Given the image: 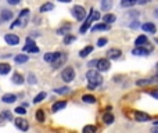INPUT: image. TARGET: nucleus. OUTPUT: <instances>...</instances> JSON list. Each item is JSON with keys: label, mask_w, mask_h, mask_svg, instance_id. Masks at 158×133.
Instances as JSON below:
<instances>
[{"label": "nucleus", "mask_w": 158, "mask_h": 133, "mask_svg": "<svg viewBox=\"0 0 158 133\" xmlns=\"http://www.w3.org/2000/svg\"><path fill=\"white\" fill-rule=\"evenodd\" d=\"M69 29H71V26H69V25H65V26L60 28V29L57 30V33H58V35H67Z\"/></svg>", "instance_id": "obj_34"}, {"label": "nucleus", "mask_w": 158, "mask_h": 133, "mask_svg": "<svg viewBox=\"0 0 158 133\" xmlns=\"http://www.w3.org/2000/svg\"><path fill=\"white\" fill-rule=\"evenodd\" d=\"M91 51H93V46H86V47H83V49L79 51V57H82V58L87 57V55L90 54Z\"/></svg>", "instance_id": "obj_17"}, {"label": "nucleus", "mask_w": 158, "mask_h": 133, "mask_svg": "<svg viewBox=\"0 0 158 133\" xmlns=\"http://www.w3.org/2000/svg\"><path fill=\"white\" fill-rule=\"evenodd\" d=\"M44 99H46V93H44V91H40L38 96H35V99H33V103H35V104H38V103L43 101Z\"/></svg>", "instance_id": "obj_29"}, {"label": "nucleus", "mask_w": 158, "mask_h": 133, "mask_svg": "<svg viewBox=\"0 0 158 133\" xmlns=\"http://www.w3.org/2000/svg\"><path fill=\"white\" fill-rule=\"evenodd\" d=\"M150 96H152L154 99H157V100H158V89H154V90L150 91Z\"/></svg>", "instance_id": "obj_40"}, {"label": "nucleus", "mask_w": 158, "mask_h": 133, "mask_svg": "<svg viewBox=\"0 0 158 133\" xmlns=\"http://www.w3.org/2000/svg\"><path fill=\"white\" fill-rule=\"evenodd\" d=\"M44 118H46V115H44V111L43 110H38V111H36V119H38V122H44Z\"/></svg>", "instance_id": "obj_30"}, {"label": "nucleus", "mask_w": 158, "mask_h": 133, "mask_svg": "<svg viewBox=\"0 0 158 133\" xmlns=\"http://www.w3.org/2000/svg\"><path fill=\"white\" fill-rule=\"evenodd\" d=\"M96 66H97V71H100V72H107L108 69H110V66H111L110 58H100V60H97Z\"/></svg>", "instance_id": "obj_4"}, {"label": "nucleus", "mask_w": 158, "mask_h": 133, "mask_svg": "<svg viewBox=\"0 0 158 133\" xmlns=\"http://www.w3.org/2000/svg\"><path fill=\"white\" fill-rule=\"evenodd\" d=\"M111 6H112V0H103V2H101V10L110 11Z\"/></svg>", "instance_id": "obj_27"}, {"label": "nucleus", "mask_w": 158, "mask_h": 133, "mask_svg": "<svg viewBox=\"0 0 158 133\" xmlns=\"http://www.w3.org/2000/svg\"><path fill=\"white\" fill-rule=\"evenodd\" d=\"M13 18V13L8 10H3L2 11V19L3 21H10V19Z\"/></svg>", "instance_id": "obj_26"}, {"label": "nucleus", "mask_w": 158, "mask_h": 133, "mask_svg": "<svg viewBox=\"0 0 158 133\" xmlns=\"http://www.w3.org/2000/svg\"><path fill=\"white\" fill-rule=\"evenodd\" d=\"M136 3H139V0H122L121 4L124 7H130V6H135Z\"/></svg>", "instance_id": "obj_32"}, {"label": "nucleus", "mask_w": 158, "mask_h": 133, "mask_svg": "<svg viewBox=\"0 0 158 133\" xmlns=\"http://www.w3.org/2000/svg\"><path fill=\"white\" fill-rule=\"evenodd\" d=\"M29 14V10L28 8H24V10L21 11V14H19V17H25V15H28Z\"/></svg>", "instance_id": "obj_41"}, {"label": "nucleus", "mask_w": 158, "mask_h": 133, "mask_svg": "<svg viewBox=\"0 0 158 133\" xmlns=\"http://www.w3.org/2000/svg\"><path fill=\"white\" fill-rule=\"evenodd\" d=\"M135 118L137 122H147L150 119V115L146 112H143V111H136L135 112Z\"/></svg>", "instance_id": "obj_11"}, {"label": "nucleus", "mask_w": 158, "mask_h": 133, "mask_svg": "<svg viewBox=\"0 0 158 133\" xmlns=\"http://www.w3.org/2000/svg\"><path fill=\"white\" fill-rule=\"evenodd\" d=\"M28 80H29V83H36V79H35V76H33L32 74L29 75V79H28Z\"/></svg>", "instance_id": "obj_43"}, {"label": "nucleus", "mask_w": 158, "mask_h": 133, "mask_svg": "<svg viewBox=\"0 0 158 133\" xmlns=\"http://www.w3.org/2000/svg\"><path fill=\"white\" fill-rule=\"evenodd\" d=\"M0 116H2V119H8V121H11V119H13V115H11V112H10V111H7V110L3 111Z\"/></svg>", "instance_id": "obj_35"}, {"label": "nucleus", "mask_w": 158, "mask_h": 133, "mask_svg": "<svg viewBox=\"0 0 158 133\" xmlns=\"http://www.w3.org/2000/svg\"><path fill=\"white\" fill-rule=\"evenodd\" d=\"M4 40L7 42L10 46H17L19 43V38L17 35H13V33H8V35L4 36Z\"/></svg>", "instance_id": "obj_9"}, {"label": "nucleus", "mask_w": 158, "mask_h": 133, "mask_svg": "<svg viewBox=\"0 0 158 133\" xmlns=\"http://www.w3.org/2000/svg\"><path fill=\"white\" fill-rule=\"evenodd\" d=\"M67 60V55L64 54V53H54V60H53V68H58L60 65H63L64 62H65Z\"/></svg>", "instance_id": "obj_5"}, {"label": "nucleus", "mask_w": 158, "mask_h": 133, "mask_svg": "<svg viewBox=\"0 0 158 133\" xmlns=\"http://www.w3.org/2000/svg\"><path fill=\"white\" fill-rule=\"evenodd\" d=\"M14 122H15V126L18 127V129L24 130V132H25V130L29 129V123H28L26 119H24V118H17Z\"/></svg>", "instance_id": "obj_8"}, {"label": "nucleus", "mask_w": 158, "mask_h": 133, "mask_svg": "<svg viewBox=\"0 0 158 133\" xmlns=\"http://www.w3.org/2000/svg\"><path fill=\"white\" fill-rule=\"evenodd\" d=\"M107 42H108L107 38H100L99 40H97V46H99V47H104L105 44H107Z\"/></svg>", "instance_id": "obj_37"}, {"label": "nucleus", "mask_w": 158, "mask_h": 133, "mask_svg": "<svg viewBox=\"0 0 158 133\" xmlns=\"http://www.w3.org/2000/svg\"><path fill=\"white\" fill-rule=\"evenodd\" d=\"M17 100V96L15 94H11V93H6L4 96L2 97V101L6 103V104H11V103H14Z\"/></svg>", "instance_id": "obj_14"}, {"label": "nucleus", "mask_w": 158, "mask_h": 133, "mask_svg": "<svg viewBox=\"0 0 158 133\" xmlns=\"http://www.w3.org/2000/svg\"><path fill=\"white\" fill-rule=\"evenodd\" d=\"M108 28H110V25L103 22V24H97V25H94V26H91V30H93V32H96V30H107Z\"/></svg>", "instance_id": "obj_21"}, {"label": "nucleus", "mask_w": 158, "mask_h": 133, "mask_svg": "<svg viewBox=\"0 0 158 133\" xmlns=\"http://www.w3.org/2000/svg\"><path fill=\"white\" fill-rule=\"evenodd\" d=\"M13 82L15 83V85H21V83H24V76H22L21 74H18V72H15V74L13 75Z\"/></svg>", "instance_id": "obj_23"}, {"label": "nucleus", "mask_w": 158, "mask_h": 133, "mask_svg": "<svg viewBox=\"0 0 158 133\" xmlns=\"http://www.w3.org/2000/svg\"><path fill=\"white\" fill-rule=\"evenodd\" d=\"M96 62H97V60H94V61H90V62H89V65H96Z\"/></svg>", "instance_id": "obj_44"}, {"label": "nucleus", "mask_w": 158, "mask_h": 133, "mask_svg": "<svg viewBox=\"0 0 158 133\" xmlns=\"http://www.w3.org/2000/svg\"><path fill=\"white\" fill-rule=\"evenodd\" d=\"M58 2H61V3H69L71 0H58Z\"/></svg>", "instance_id": "obj_45"}, {"label": "nucleus", "mask_w": 158, "mask_h": 133, "mask_svg": "<svg viewBox=\"0 0 158 133\" xmlns=\"http://www.w3.org/2000/svg\"><path fill=\"white\" fill-rule=\"evenodd\" d=\"M103 122H105L107 125H111L114 122V115L111 112H105L104 115H103Z\"/></svg>", "instance_id": "obj_22"}, {"label": "nucleus", "mask_w": 158, "mask_h": 133, "mask_svg": "<svg viewBox=\"0 0 158 133\" xmlns=\"http://www.w3.org/2000/svg\"><path fill=\"white\" fill-rule=\"evenodd\" d=\"M91 21H93V18H91V15H90V14H89V17H87V18H86V21L83 22V25L79 28V32H80V33H85L86 30H87L89 28H90Z\"/></svg>", "instance_id": "obj_13"}, {"label": "nucleus", "mask_w": 158, "mask_h": 133, "mask_svg": "<svg viewBox=\"0 0 158 133\" xmlns=\"http://www.w3.org/2000/svg\"><path fill=\"white\" fill-rule=\"evenodd\" d=\"M67 107V101H57V103H54L53 104V107H51V111L53 112H57V111H60V110H63V108H65Z\"/></svg>", "instance_id": "obj_16"}, {"label": "nucleus", "mask_w": 158, "mask_h": 133, "mask_svg": "<svg viewBox=\"0 0 158 133\" xmlns=\"http://www.w3.org/2000/svg\"><path fill=\"white\" fill-rule=\"evenodd\" d=\"M54 8V4L53 3H44L40 7V13H47V11H51Z\"/></svg>", "instance_id": "obj_25"}, {"label": "nucleus", "mask_w": 158, "mask_h": 133, "mask_svg": "<svg viewBox=\"0 0 158 133\" xmlns=\"http://www.w3.org/2000/svg\"><path fill=\"white\" fill-rule=\"evenodd\" d=\"M28 60H29V57L25 55V54H19V55H17L15 57V62L17 64H24V62H26Z\"/></svg>", "instance_id": "obj_28"}, {"label": "nucleus", "mask_w": 158, "mask_h": 133, "mask_svg": "<svg viewBox=\"0 0 158 133\" xmlns=\"http://www.w3.org/2000/svg\"><path fill=\"white\" fill-rule=\"evenodd\" d=\"M135 44L136 46H144V44H147V36L146 35H140L136 38L135 40Z\"/></svg>", "instance_id": "obj_20"}, {"label": "nucleus", "mask_w": 158, "mask_h": 133, "mask_svg": "<svg viewBox=\"0 0 158 133\" xmlns=\"http://www.w3.org/2000/svg\"><path fill=\"white\" fill-rule=\"evenodd\" d=\"M155 132H158V127H157V129H155Z\"/></svg>", "instance_id": "obj_48"}, {"label": "nucleus", "mask_w": 158, "mask_h": 133, "mask_svg": "<svg viewBox=\"0 0 158 133\" xmlns=\"http://www.w3.org/2000/svg\"><path fill=\"white\" fill-rule=\"evenodd\" d=\"M43 58L46 62H53V60H54V53H46Z\"/></svg>", "instance_id": "obj_36"}, {"label": "nucleus", "mask_w": 158, "mask_h": 133, "mask_svg": "<svg viewBox=\"0 0 158 133\" xmlns=\"http://www.w3.org/2000/svg\"><path fill=\"white\" fill-rule=\"evenodd\" d=\"M157 80H158V76H155V78H147V79L137 80V82H136V85H137V86H146V85H150V83H152V82H157Z\"/></svg>", "instance_id": "obj_15"}, {"label": "nucleus", "mask_w": 158, "mask_h": 133, "mask_svg": "<svg viewBox=\"0 0 158 133\" xmlns=\"http://www.w3.org/2000/svg\"><path fill=\"white\" fill-rule=\"evenodd\" d=\"M71 13H72V15L78 19V21H83L85 17H86V10H85L83 6H74L72 10H71Z\"/></svg>", "instance_id": "obj_2"}, {"label": "nucleus", "mask_w": 158, "mask_h": 133, "mask_svg": "<svg viewBox=\"0 0 158 133\" xmlns=\"http://www.w3.org/2000/svg\"><path fill=\"white\" fill-rule=\"evenodd\" d=\"M86 78H87V82H89L87 85L89 90H94L97 86H100L103 83V78L100 75V71H97V69H89L86 72Z\"/></svg>", "instance_id": "obj_1"}, {"label": "nucleus", "mask_w": 158, "mask_h": 133, "mask_svg": "<svg viewBox=\"0 0 158 133\" xmlns=\"http://www.w3.org/2000/svg\"><path fill=\"white\" fill-rule=\"evenodd\" d=\"M141 29H143L146 33H151V35L157 33V28H155V25L152 24V22H146V24H143L141 25Z\"/></svg>", "instance_id": "obj_10"}, {"label": "nucleus", "mask_w": 158, "mask_h": 133, "mask_svg": "<svg viewBox=\"0 0 158 133\" xmlns=\"http://www.w3.org/2000/svg\"><path fill=\"white\" fill-rule=\"evenodd\" d=\"M24 51H28V53H39V47L35 44V42L32 40L30 38L26 39V44L24 46Z\"/></svg>", "instance_id": "obj_6"}, {"label": "nucleus", "mask_w": 158, "mask_h": 133, "mask_svg": "<svg viewBox=\"0 0 158 133\" xmlns=\"http://www.w3.org/2000/svg\"><path fill=\"white\" fill-rule=\"evenodd\" d=\"M82 100L85 103H87V104H94V103H96V97L91 96V94H85V96H82Z\"/></svg>", "instance_id": "obj_24"}, {"label": "nucleus", "mask_w": 158, "mask_h": 133, "mask_svg": "<svg viewBox=\"0 0 158 133\" xmlns=\"http://www.w3.org/2000/svg\"><path fill=\"white\" fill-rule=\"evenodd\" d=\"M10 71H11L10 64H7V62H2V64H0V75H7Z\"/></svg>", "instance_id": "obj_19"}, {"label": "nucleus", "mask_w": 158, "mask_h": 133, "mask_svg": "<svg viewBox=\"0 0 158 133\" xmlns=\"http://www.w3.org/2000/svg\"><path fill=\"white\" fill-rule=\"evenodd\" d=\"M15 112L19 114V115H24V114H26V110H25L24 107H17L15 108Z\"/></svg>", "instance_id": "obj_39"}, {"label": "nucleus", "mask_w": 158, "mask_h": 133, "mask_svg": "<svg viewBox=\"0 0 158 133\" xmlns=\"http://www.w3.org/2000/svg\"><path fill=\"white\" fill-rule=\"evenodd\" d=\"M69 89L68 87H60V89H55V93L58 94H64V93H68Z\"/></svg>", "instance_id": "obj_38"}, {"label": "nucleus", "mask_w": 158, "mask_h": 133, "mask_svg": "<svg viewBox=\"0 0 158 133\" xmlns=\"http://www.w3.org/2000/svg\"><path fill=\"white\" fill-rule=\"evenodd\" d=\"M155 17L158 18V10H155Z\"/></svg>", "instance_id": "obj_46"}, {"label": "nucleus", "mask_w": 158, "mask_h": 133, "mask_svg": "<svg viewBox=\"0 0 158 133\" xmlns=\"http://www.w3.org/2000/svg\"><path fill=\"white\" fill-rule=\"evenodd\" d=\"M75 36L74 35H69V33H67L65 35V38H64V44H69V43H72V42H75Z\"/></svg>", "instance_id": "obj_33"}, {"label": "nucleus", "mask_w": 158, "mask_h": 133, "mask_svg": "<svg viewBox=\"0 0 158 133\" xmlns=\"http://www.w3.org/2000/svg\"><path fill=\"white\" fill-rule=\"evenodd\" d=\"M97 130V126L94 125H87V126L83 127V133H94Z\"/></svg>", "instance_id": "obj_31"}, {"label": "nucleus", "mask_w": 158, "mask_h": 133, "mask_svg": "<svg viewBox=\"0 0 158 133\" xmlns=\"http://www.w3.org/2000/svg\"><path fill=\"white\" fill-rule=\"evenodd\" d=\"M121 55L122 51L119 49H115V47H112V49H110L107 51V58H110V60H118Z\"/></svg>", "instance_id": "obj_7"}, {"label": "nucleus", "mask_w": 158, "mask_h": 133, "mask_svg": "<svg viewBox=\"0 0 158 133\" xmlns=\"http://www.w3.org/2000/svg\"><path fill=\"white\" fill-rule=\"evenodd\" d=\"M154 125H155V126H158V121H157V122H154Z\"/></svg>", "instance_id": "obj_47"}, {"label": "nucleus", "mask_w": 158, "mask_h": 133, "mask_svg": "<svg viewBox=\"0 0 158 133\" xmlns=\"http://www.w3.org/2000/svg\"><path fill=\"white\" fill-rule=\"evenodd\" d=\"M8 2V4H13V6H15V4H18L21 0H7Z\"/></svg>", "instance_id": "obj_42"}, {"label": "nucleus", "mask_w": 158, "mask_h": 133, "mask_svg": "<svg viewBox=\"0 0 158 133\" xmlns=\"http://www.w3.org/2000/svg\"><path fill=\"white\" fill-rule=\"evenodd\" d=\"M74 78H75V69L72 68V66H67V68L61 72V79H63L65 83L72 82Z\"/></svg>", "instance_id": "obj_3"}, {"label": "nucleus", "mask_w": 158, "mask_h": 133, "mask_svg": "<svg viewBox=\"0 0 158 133\" xmlns=\"http://www.w3.org/2000/svg\"><path fill=\"white\" fill-rule=\"evenodd\" d=\"M133 55H147L148 54V50L144 49V46H136V49L132 50Z\"/></svg>", "instance_id": "obj_12"}, {"label": "nucleus", "mask_w": 158, "mask_h": 133, "mask_svg": "<svg viewBox=\"0 0 158 133\" xmlns=\"http://www.w3.org/2000/svg\"><path fill=\"white\" fill-rule=\"evenodd\" d=\"M115 19H116V17L114 15V14H104V17H103V22H105V24H112V22H115Z\"/></svg>", "instance_id": "obj_18"}]
</instances>
